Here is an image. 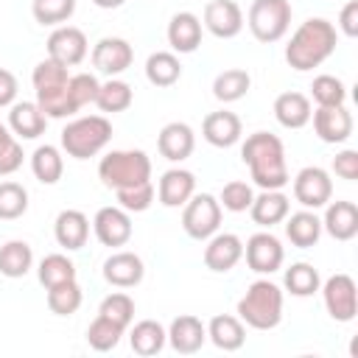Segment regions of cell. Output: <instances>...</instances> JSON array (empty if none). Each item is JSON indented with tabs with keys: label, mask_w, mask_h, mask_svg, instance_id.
<instances>
[{
	"label": "cell",
	"mask_w": 358,
	"mask_h": 358,
	"mask_svg": "<svg viewBox=\"0 0 358 358\" xmlns=\"http://www.w3.org/2000/svg\"><path fill=\"white\" fill-rule=\"evenodd\" d=\"M243 257L255 274H274L285 260V249L271 232H255L243 243Z\"/></svg>",
	"instance_id": "7c38bea8"
},
{
	"label": "cell",
	"mask_w": 358,
	"mask_h": 358,
	"mask_svg": "<svg viewBox=\"0 0 358 358\" xmlns=\"http://www.w3.org/2000/svg\"><path fill=\"white\" fill-rule=\"evenodd\" d=\"M53 235L59 246H64L67 252H76L90 238V218L81 210H62L53 221Z\"/></svg>",
	"instance_id": "4316f807"
},
{
	"label": "cell",
	"mask_w": 358,
	"mask_h": 358,
	"mask_svg": "<svg viewBox=\"0 0 358 358\" xmlns=\"http://www.w3.org/2000/svg\"><path fill=\"white\" fill-rule=\"evenodd\" d=\"M28 213V190L20 182H0V218L14 221Z\"/></svg>",
	"instance_id": "b9f144b4"
},
{
	"label": "cell",
	"mask_w": 358,
	"mask_h": 358,
	"mask_svg": "<svg viewBox=\"0 0 358 358\" xmlns=\"http://www.w3.org/2000/svg\"><path fill=\"white\" fill-rule=\"evenodd\" d=\"M17 92H20V84H17V76L6 67H0V109L11 106L17 101Z\"/></svg>",
	"instance_id": "f907efd6"
},
{
	"label": "cell",
	"mask_w": 358,
	"mask_h": 358,
	"mask_svg": "<svg viewBox=\"0 0 358 358\" xmlns=\"http://www.w3.org/2000/svg\"><path fill=\"white\" fill-rule=\"evenodd\" d=\"M157 148L159 154L168 159V162H182L193 154L196 148V134L187 123L182 120H173V123H165L159 129V137H157Z\"/></svg>",
	"instance_id": "44dd1931"
},
{
	"label": "cell",
	"mask_w": 358,
	"mask_h": 358,
	"mask_svg": "<svg viewBox=\"0 0 358 358\" xmlns=\"http://www.w3.org/2000/svg\"><path fill=\"white\" fill-rule=\"evenodd\" d=\"M336 45H338L336 25L327 22L324 17H310V20L299 22V28L291 34V39L285 45V62H288V67L308 73V70L319 67L322 62H327L336 53Z\"/></svg>",
	"instance_id": "7a4b0ae2"
},
{
	"label": "cell",
	"mask_w": 358,
	"mask_h": 358,
	"mask_svg": "<svg viewBox=\"0 0 358 358\" xmlns=\"http://www.w3.org/2000/svg\"><path fill=\"white\" fill-rule=\"evenodd\" d=\"M196 193V176L185 168H171L159 176L157 199L162 207H185V201Z\"/></svg>",
	"instance_id": "603a6c76"
},
{
	"label": "cell",
	"mask_w": 358,
	"mask_h": 358,
	"mask_svg": "<svg viewBox=\"0 0 358 358\" xmlns=\"http://www.w3.org/2000/svg\"><path fill=\"white\" fill-rule=\"evenodd\" d=\"M294 199L305 210H319L333 199V179L324 168L308 165L294 176Z\"/></svg>",
	"instance_id": "8fae6325"
},
{
	"label": "cell",
	"mask_w": 358,
	"mask_h": 358,
	"mask_svg": "<svg viewBox=\"0 0 358 358\" xmlns=\"http://www.w3.org/2000/svg\"><path fill=\"white\" fill-rule=\"evenodd\" d=\"M207 341V324L193 316V313H182L171 322L168 327V344L179 352V355H193L204 347Z\"/></svg>",
	"instance_id": "d6986e66"
},
{
	"label": "cell",
	"mask_w": 358,
	"mask_h": 358,
	"mask_svg": "<svg viewBox=\"0 0 358 358\" xmlns=\"http://www.w3.org/2000/svg\"><path fill=\"white\" fill-rule=\"evenodd\" d=\"M241 134H243V123H241V117H238L235 112H229V109L210 112V115L204 117V123H201V137H204L210 145H215V148H229V145H235V143L241 140Z\"/></svg>",
	"instance_id": "ffe728a7"
},
{
	"label": "cell",
	"mask_w": 358,
	"mask_h": 358,
	"mask_svg": "<svg viewBox=\"0 0 358 358\" xmlns=\"http://www.w3.org/2000/svg\"><path fill=\"white\" fill-rule=\"evenodd\" d=\"M291 3L288 0H255L246 14V25L257 42H280L291 28Z\"/></svg>",
	"instance_id": "52a82bcc"
},
{
	"label": "cell",
	"mask_w": 358,
	"mask_h": 358,
	"mask_svg": "<svg viewBox=\"0 0 358 358\" xmlns=\"http://www.w3.org/2000/svg\"><path fill=\"white\" fill-rule=\"evenodd\" d=\"M241 159L249 165L252 182L260 190H282L288 185L285 145L271 131H255L241 145Z\"/></svg>",
	"instance_id": "6da1fadb"
},
{
	"label": "cell",
	"mask_w": 358,
	"mask_h": 358,
	"mask_svg": "<svg viewBox=\"0 0 358 358\" xmlns=\"http://www.w3.org/2000/svg\"><path fill=\"white\" fill-rule=\"evenodd\" d=\"M34 266V252L25 241H8L0 246V274L8 280L25 277Z\"/></svg>",
	"instance_id": "836d02e7"
},
{
	"label": "cell",
	"mask_w": 358,
	"mask_h": 358,
	"mask_svg": "<svg viewBox=\"0 0 358 358\" xmlns=\"http://www.w3.org/2000/svg\"><path fill=\"white\" fill-rule=\"evenodd\" d=\"M333 171H336V176H341L347 182H355L358 179V151L347 148V151L336 154L333 157Z\"/></svg>",
	"instance_id": "681fc988"
},
{
	"label": "cell",
	"mask_w": 358,
	"mask_h": 358,
	"mask_svg": "<svg viewBox=\"0 0 358 358\" xmlns=\"http://www.w3.org/2000/svg\"><path fill=\"white\" fill-rule=\"evenodd\" d=\"M310 98L302 92H280L274 98V117L282 129H302L310 123Z\"/></svg>",
	"instance_id": "f1b7e54d"
},
{
	"label": "cell",
	"mask_w": 358,
	"mask_h": 358,
	"mask_svg": "<svg viewBox=\"0 0 358 358\" xmlns=\"http://www.w3.org/2000/svg\"><path fill=\"white\" fill-rule=\"evenodd\" d=\"M310 95H313V101H316L319 106H341V103L347 101V87H344L341 78L322 73V76L313 78Z\"/></svg>",
	"instance_id": "7bdbcfd3"
},
{
	"label": "cell",
	"mask_w": 358,
	"mask_h": 358,
	"mask_svg": "<svg viewBox=\"0 0 358 358\" xmlns=\"http://www.w3.org/2000/svg\"><path fill=\"white\" fill-rule=\"evenodd\" d=\"M145 78L154 87H173L182 78V64L173 50H157L145 59Z\"/></svg>",
	"instance_id": "1f68e13d"
},
{
	"label": "cell",
	"mask_w": 358,
	"mask_h": 358,
	"mask_svg": "<svg viewBox=\"0 0 358 358\" xmlns=\"http://www.w3.org/2000/svg\"><path fill=\"white\" fill-rule=\"evenodd\" d=\"M98 8H120L126 0H92Z\"/></svg>",
	"instance_id": "f5cc1de1"
},
{
	"label": "cell",
	"mask_w": 358,
	"mask_h": 358,
	"mask_svg": "<svg viewBox=\"0 0 358 358\" xmlns=\"http://www.w3.org/2000/svg\"><path fill=\"white\" fill-rule=\"evenodd\" d=\"M313 131L322 143H347L350 134H352V115L341 106H319L313 115Z\"/></svg>",
	"instance_id": "e0dca14e"
},
{
	"label": "cell",
	"mask_w": 358,
	"mask_h": 358,
	"mask_svg": "<svg viewBox=\"0 0 358 358\" xmlns=\"http://www.w3.org/2000/svg\"><path fill=\"white\" fill-rule=\"evenodd\" d=\"M168 45L173 53H193L201 45V20L193 11H179L168 22Z\"/></svg>",
	"instance_id": "d4e9b609"
},
{
	"label": "cell",
	"mask_w": 358,
	"mask_h": 358,
	"mask_svg": "<svg viewBox=\"0 0 358 358\" xmlns=\"http://www.w3.org/2000/svg\"><path fill=\"white\" fill-rule=\"evenodd\" d=\"M252 199H255L252 185H249V182H241V179L227 182V185L221 187V196H218L221 207L229 210V213H246L249 204H252Z\"/></svg>",
	"instance_id": "bcb514c9"
},
{
	"label": "cell",
	"mask_w": 358,
	"mask_h": 358,
	"mask_svg": "<svg viewBox=\"0 0 358 358\" xmlns=\"http://www.w3.org/2000/svg\"><path fill=\"white\" fill-rule=\"evenodd\" d=\"M31 14L39 25H64L76 14V0H31Z\"/></svg>",
	"instance_id": "60d3db41"
},
{
	"label": "cell",
	"mask_w": 358,
	"mask_h": 358,
	"mask_svg": "<svg viewBox=\"0 0 358 358\" xmlns=\"http://www.w3.org/2000/svg\"><path fill=\"white\" fill-rule=\"evenodd\" d=\"M115 196H117V204L126 213H145L151 207V201H154V185L151 182H140V185L115 190Z\"/></svg>",
	"instance_id": "f6af8a7d"
},
{
	"label": "cell",
	"mask_w": 358,
	"mask_h": 358,
	"mask_svg": "<svg viewBox=\"0 0 358 358\" xmlns=\"http://www.w3.org/2000/svg\"><path fill=\"white\" fill-rule=\"evenodd\" d=\"M249 87H252V76L246 70H241V67H229V70H224V73L215 76L213 95L221 103H235V101H241L249 92Z\"/></svg>",
	"instance_id": "d590c367"
},
{
	"label": "cell",
	"mask_w": 358,
	"mask_h": 358,
	"mask_svg": "<svg viewBox=\"0 0 358 358\" xmlns=\"http://www.w3.org/2000/svg\"><path fill=\"white\" fill-rule=\"evenodd\" d=\"M221 213H224V207L213 193H193L182 210V229L193 241H207L210 235L218 232Z\"/></svg>",
	"instance_id": "ba28073f"
},
{
	"label": "cell",
	"mask_w": 358,
	"mask_h": 358,
	"mask_svg": "<svg viewBox=\"0 0 358 358\" xmlns=\"http://www.w3.org/2000/svg\"><path fill=\"white\" fill-rule=\"evenodd\" d=\"M8 109H11L8 112V129L14 131V137L36 140L39 134H45L48 117H45V112L39 109L36 101H14Z\"/></svg>",
	"instance_id": "7402d4cb"
},
{
	"label": "cell",
	"mask_w": 358,
	"mask_h": 358,
	"mask_svg": "<svg viewBox=\"0 0 358 358\" xmlns=\"http://www.w3.org/2000/svg\"><path fill=\"white\" fill-rule=\"evenodd\" d=\"M288 213H291V201H288V196L282 190H263L249 204L252 221L257 227H266V229H271L274 224H282Z\"/></svg>",
	"instance_id": "484cf974"
},
{
	"label": "cell",
	"mask_w": 358,
	"mask_h": 358,
	"mask_svg": "<svg viewBox=\"0 0 358 358\" xmlns=\"http://www.w3.org/2000/svg\"><path fill=\"white\" fill-rule=\"evenodd\" d=\"M322 229L336 241H352L358 235V207L352 201H327Z\"/></svg>",
	"instance_id": "cb8c5ba5"
},
{
	"label": "cell",
	"mask_w": 358,
	"mask_h": 358,
	"mask_svg": "<svg viewBox=\"0 0 358 358\" xmlns=\"http://www.w3.org/2000/svg\"><path fill=\"white\" fill-rule=\"evenodd\" d=\"M201 25L218 39H232L243 31V11L235 0H210L204 6V22Z\"/></svg>",
	"instance_id": "2e32d148"
},
{
	"label": "cell",
	"mask_w": 358,
	"mask_h": 358,
	"mask_svg": "<svg viewBox=\"0 0 358 358\" xmlns=\"http://www.w3.org/2000/svg\"><path fill=\"white\" fill-rule=\"evenodd\" d=\"M126 330L120 327V324H115L112 319H106V316H95L92 322H90V327H87V344L95 350V352H109V350H115L117 344H120V336H123Z\"/></svg>",
	"instance_id": "ab89813d"
},
{
	"label": "cell",
	"mask_w": 358,
	"mask_h": 358,
	"mask_svg": "<svg viewBox=\"0 0 358 358\" xmlns=\"http://www.w3.org/2000/svg\"><path fill=\"white\" fill-rule=\"evenodd\" d=\"M92 232H95V238H98L103 246L117 249V246H126V243L131 241L134 227H131L129 213H126L120 204H115V207L109 204V207H101V210L95 213V218H92Z\"/></svg>",
	"instance_id": "5bb4252c"
},
{
	"label": "cell",
	"mask_w": 358,
	"mask_h": 358,
	"mask_svg": "<svg viewBox=\"0 0 358 358\" xmlns=\"http://www.w3.org/2000/svg\"><path fill=\"white\" fill-rule=\"evenodd\" d=\"M143 274H145V266H143V257L134 255V252H112L106 260H103V280L115 288H134L143 282Z\"/></svg>",
	"instance_id": "ac0fdd59"
},
{
	"label": "cell",
	"mask_w": 358,
	"mask_h": 358,
	"mask_svg": "<svg viewBox=\"0 0 358 358\" xmlns=\"http://www.w3.org/2000/svg\"><path fill=\"white\" fill-rule=\"evenodd\" d=\"M81 299H84V294H81V285L76 280H67V282L48 288V308L56 316H73L81 308Z\"/></svg>",
	"instance_id": "f35d334b"
},
{
	"label": "cell",
	"mask_w": 358,
	"mask_h": 358,
	"mask_svg": "<svg viewBox=\"0 0 358 358\" xmlns=\"http://www.w3.org/2000/svg\"><path fill=\"white\" fill-rule=\"evenodd\" d=\"M134 101V90L123 81V78H109L98 87V95H95V106L106 115H115V112H126Z\"/></svg>",
	"instance_id": "e575fe53"
},
{
	"label": "cell",
	"mask_w": 358,
	"mask_h": 358,
	"mask_svg": "<svg viewBox=\"0 0 358 358\" xmlns=\"http://www.w3.org/2000/svg\"><path fill=\"white\" fill-rule=\"evenodd\" d=\"M31 171H34L36 182H42V185H56V182L62 179V173H64V157H62V151H59L56 145H50V143L39 145V148L31 154Z\"/></svg>",
	"instance_id": "d6a6232c"
},
{
	"label": "cell",
	"mask_w": 358,
	"mask_h": 358,
	"mask_svg": "<svg viewBox=\"0 0 358 358\" xmlns=\"http://www.w3.org/2000/svg\"><path fill=\"white\" fill-rule=\"evenodd\" d=\"M98 313L106 316V319H112L115 324H120L126 330L131 324V319H134V299L129 294H123V291H115V294H109V296L101 299Z\"/></svg>",
	"instance_id": "ee69618b"
},
{
	"label": "cell",
	"mask_w": 358,
	"mask_h": 358,
	"mask_svg": "<svg viewBox=\"0 0 358 358\" xmlns=\"http://www.w3.org/2000/svg\"><path fill=\"white\" fill-rule=\"evenodd\" d=\"M22 165V145L8 126L0 123V176H11Z\"/></svg>",
	"instance_id": "7dc6e473"
},
{
	"label": "cell",
	"mask_w": 358,
	"mask_h": 358,
	"mask_svg": "<svg viewBox=\"0 0 358 358\" xmlns=\"http://www.w3.org/2000/svg\"><path fill=\"white\" fill-rule=\"evenodd\" d=\"M338 28L344 36H358V0H350L338 14Z\"/></svg>",
	"instance_id": "816d5d0a"
},
{
	"label": "cell",
	"mask_w": 358,
	"mask_h": 358,
	"mask_svg": "<svg viewBox=\"0 0 358 358\" xmlns=\"http://www.w3.org/2000/svg\"><path fill=\"white\" fill-rule=\"evenodd\" d=\"M243 257V241L235 232H215L204 246V266L215 274H227Z\"/></svg>",
	"instance_id": "9a60e30c"
},
{
	"label": "cell",
	"mask_w": 358,
	"mask_h": 358,
	"mask_svg": "<svg viewBox=\"0 0 358 358\" xmlns=\"http://www.w3.org/2000/svg\"><path fill=\"white\" fill-rule=\"evenodd\" d=\"M34 92H36V103L45 112V117H70L76 115L73 103H70V67H62L53 59H42L34 73Z\"/></svg>",
	"instance_id": "3957f363"
},
{
	"label": "cell",
	"mask_w": 358,
	"mask_h": 358,
	"mask_svg": "<svg viewBox=\"0 0 358 358\" xmlns=\"http://www.w3.org/2000/svg\"><path fill=\"white\" fill-rule=\"evenodd\" d=\"M112 140V123L106 115H84L62 129V148L73 159H90Z\"/></svg>",
	"instance_id": "5b68a950"
},
{
	"label": "cell",
	"mask_w": 358,
	"mask_h": 358,
	"mask_svg": "<svg viewBox=\"0 0 358 358\" xmlns=\"http://www.w3.org/2000/svg\"><path fill=\"white\" fill-rule=\"evenodd\" d=\"M36 277H39V282H42L45 291H48V288H53V285H59V282L76 280V263H73L67 255H62V252L45 255V257L39 260Z\"/></svg>",
	"instance_id": "74e56055"
},
{
	"label": "cell",
	"mask_w": 358,
	"mask_h": 358,
	"mask_svg": "<svg viewBox=\"0 0 358 358\" xmlns=\"http://www.w3.org/2000/svg\"><path fill=\"white\" fill-rule=\"evenodd\" d=\"M282 282L291 296H313L322 285V277H319L316 266H310V263H291L285 268Z\"/></svg>",
	"instance_id": "8d00e7d4"
},
{
	"label": "cell",
	"mask_w": 358,
	"mask_h": 358,
	"mask_svg": "<svg viewBox=\"0 0 358 358\" xmlns=\"http://www.w3.org/2000/svg\"><path fill=\"white\" fill-rule=\"evenodd\" d=\"M207 338H210L218 350L235 352V350H241L243 341H246V324H243L238 316H232V313H218V316H213V319L207 322Z\"/></svg>",
	"instance_id": "83f0119b"
},
{
	"label": "cell",
	"mask_w": 358,
	"mask_h": 358,
	"mask_svg": "<svg viewBox=\"0 0 358 358\" xmlns=\"http://www.w3.org/2000/svg\"><path fill=\"white\" fill-rule=\"evenodd\" d=\"M98 176L112 190L131 187V185H140V182H151V159L140 148L109 151L98 162Z\"/></svg>",
	"instance_id": "8992f818"
},
{
	"label": "cell",
	"mask_w": 358,
	"mask_h": 358,
	"mask_svg": "<svg viewBox=\"0 0 358 358\" xmlns=\"http://www.w3.org/2000/svg\"><path fill=\"white\" fill-rule=\"evenodd\" d=\"M285 238L296 249L316 246L322 238V218L316 215V210H299V213L285 215Z\"/></svg>",
	"instance_id": "f546056e"
},
{
	"label": "cell",
	"mask_w": 358,
	"mask_h": 358,
	"mask_svg": "<svg viewBox=\"0 0 358 358\" xmlns=\"http://www.w3.org/2000/svg\"><path fill=\"white\" fill-rule=\"evenodd\" d=\"M319 288H322V299H324V308H327L330 319H336V322H352L355 319V313H358V288H355V280L350 274H333Z\"/></svg>",
	"instance_id": "9c48e42d"
},
{
	"label": "cell",
	"mask_w": 358,
	"mask_h": 358,
	"mask_svg": "<svg viewBox=\"0 0 358 358\" xmlns=\"http://www.w3.org/2000/svg\"><path fill=\"white\" fill-rule=\"evenodd\" d=\"M90 59H92V67H95L101 76L115 78V76H120V73H126V70L131 67L134 50H131V45H129L126 39H120V36H103V39L95 42Z\"/></svg>",
	"instance_id": "4fadbf2b"
},
{
	"label": "cell",
	"mask_w": 358,
	"mask_h": 358,
	"mask_svg": "<svg viewBox=\"0 0 358 358\" xmlns=\"http://www.w3.org/2000/svg\"><path fill=\"white\" fill-rule=\"evenodd\" d=\"M238 319L252 330H274L282 322V291L271 280H255L238 299Z\"/></svg>",
	"instance_id": "277c9868"
},
{
	"label": "cell",
	"mask_w": 358,
	"mask_h": 358,
	"mask_svg": "<svg viewBox=\"0 0 358 358\" xmlns=\"http://www.w3.org/2000/svg\"><path fill=\"white\" fill-rule=\"evenodd\" d=\"M90 45L87 34L76 25H56L53 34L48 36V59L59 62L62 67H76L87 59Z\"/></svg>",
	"instance_id": "30bf717a"
},
{
	"label": "cell",
	"mask_w": 358,
	"mask_h": 358,
	"mask_svg": "<svg viewBox=\"0 0 358 358\" xmlns=\"http://www.w3.org/2000/svg\"><path fill=\"white\" fill-rule=\"evenodd\" d=\"M101 81L92 73H70V103L73 109H84L87 103H95Z\"/></svg>",
	"instance_id": "c3c4849f"
},
{
	"label": "cell",
	"mask_w": 358,
	"mask_h": 358,
	"mask_svg": "<svg viewBox=\"0 0 358 358\" xmlns=\"http://www.w3.org/2000/svg\"><path fill=\"white\" fill-rule=\"evenodd\" d=\"M165 341H168V330L154 319H143L129 330V344L143 358H151V355L162 352Z\"/></svg>",
	"instance_id": "4dcf8cb0"
}]
</instances>
